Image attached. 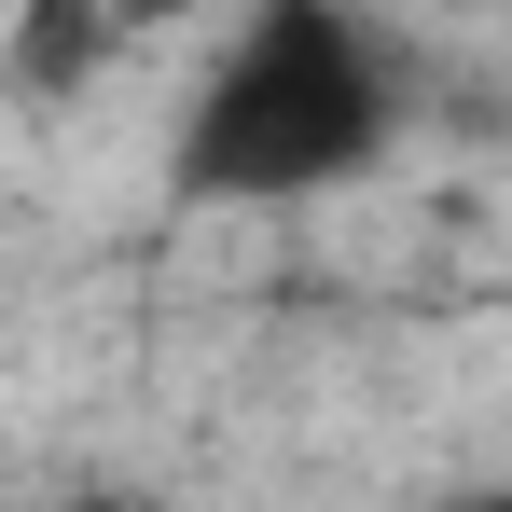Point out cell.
<instances>
[{"instance_id": "1", "label": "cell", "mask_w": 512, "mask_h": 512, "mask_svg": "<svg viewBox=\"0 0 512 512\" xmlns=\"http://www.w3.org/2000/svg\"><path fill=\"white\" fill-rule=\"evenodd\" d=\"M402 97H416L402 42L360 0H250L236 42L180 97L167 180H180V208H305V194H346L402 139Z\"/></svg>"}, {"instance_id": "2", "label": "cell", "mask_w": 512, "mask_h": 512, "mask_svg": "<svg viewBox=\"0 0 512 512\" xmlns=\"http://www.w3.org/2000/svg\"><path fill=\"white\" fill-rule=\"evenodd\" d=\"M0 56H14V0H0Z\"/></svg>"}]
</instances>
